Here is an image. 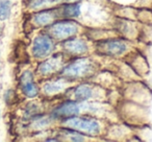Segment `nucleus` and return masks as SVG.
<instances>
[{
  "label": "nucleus",
  "mask_w": 152,
  "mask_h": 142,
  "mask_svg": "<svg viewBox=\"0 0 152 142\" xmlns=\"http://www.w3.org/2000/svg\"><path fill=\"white\" fill-rule=\"evenodd\" d=\"M108 90L93 81L75 83L66 91L64 98H71L80 102H108ZM61 97V98H63Z\"/></svg>",
  "instance_id": "7ed1b4c3"
},
{
  "label": "nucleus",
  "mask_w": 152,
  "mask_h": 142,
  "mask_svg": "<svg viewBox=\"0 0 152 142\" xmlns=\"http://www.w3.org/2000/svg\"><path fill=\"white\" fill-rule=\"evenodd\" d=\"M85 26L75 19H56L45 28V32L57 43H61L72 37L83 34Z\"/></svg>",
  "instance_id": "39448f33"
},
{
  "label": "nucleus",
  "mask_w": 152,
  "mask_h": 142,
  "mask_svg": "<svg viewBox=\"0 0 152 142\" xmlns=\"http://www.w3.org/2000/svg\"><path fill=\"white\" fill-rule=\"evenodd\" d=\"M56 19H58V18H57L56 12H55V7H53V9H47L34 12L32 14L31 21L36 27L46 28L47 26H49Z\"/></svg>",
  "instance_id": "f8f14e48"
},
{
  "label": "nucleus",
  "mask_w": 152,
  "mask_h": 142,
  "mask_svg": "<svg viewBox=\"0 0 152 142\" xmlns=\"http://www.w3.org/2000/svg\"><path fill=\"white\" fill-rule=\"evenodd\" d=\"M57 125L77 131L89 137L90 139L103 137L107 127L105 119L89 114H81L70 117L58 122Z\"/></svg>",
  "instance_id": "f03ea898"
},
{
  "label": "nucleus",
  "mask_w": 152,
  "mask_h": 142,
  "mask_svg": "<svg viewBox=\"0 0 152 142\" xmlns=\"http://www.w3.org/2000/svg\"><path fill=\"white\" fill-rule=\"evenodd\" d=\"M83 2L61 3L59 5L55 7L57 18L58 19L78 20L83 15Z\"/></svg>",
  "instance_id": "9b49d317"
},
{
  "label": "nucleus",
  "mask_w": 152,
  "mask_h": 142,
  "mask_svg": "<svg viewBox=\"0 0 152 142\" xmlns=\"http://www.w3.org/2000/svg\"><path fill=\"white\" fill-rule=\"evenodd\" d=\"M72 85H73L72 82L58 75H53V77H47L46 81L43 82L40 90L44 94V96L47 97L61 98Z\"/></svg>",
  "instance_id": "1a4fd4ad"
},
{
  "label": "nucleus",
  "mask_w": 152,
  "mask_h": 142,
  "mask_svg": "<svg viewBox=\"0 0 152 142\" xmlns=\"http://www.w3.org/2000/svg\"><path fill=\"white\" fill-rule=\"evenodd\" d=\"M133 50L131 40L121 36H114L93 42V52L110 59H123Z\"/></svg>",
  "instance_id": "20e7f679"
},
{
  "label": "nucleus",
  "mask_w": 152,
  "mask_h": 142,
  "mask_svg": "<svg viewBox=\"0 0 152 142\" xmlns=\"http://www.w3.org/2000/svg\"><path fill=\"white\" fill-rule=\"evenodd\" d=\"M83 0H61L63 3H75V2H83Z\"/></svg>",
  "instance_id": "dca6fc26"
},
{
  "label": "nucleus",
  "mask_w": 152,
  "mask_h": 142,
  "mask_svg": "<svg viewBox=\"0 0 152 142\" xmlns=\"http://www.w3.org/2000/svg\"><path fill=\"white\" fill-rule=\"evenodd\" d=\"M58 50V43L54 41L46 32H43L36 36L32 40L31 54L34 59L44 60L53 52Z\"/></svg>",
  "instance_id": "0eeeda50"
},
{
  "label": "nucleus",
  "mask_w": 152,
  "mask_h": 142,
  "mask_svg": "<svg viewBox=\"0 0 152 142\" xmlns=\"http://www.w3.org/2000/svg\"><path fill=\"white\" fill-rule=\"evenodd\" d=\"M99 70L100 64L92 54H89L68 59L56 75L75 84L83 81H90Z\"/></svg>",
  "instance_id": "f257e3e1"
},
{
  "label": "nucleus",
  "mask_w": 152,
  "mask_h": 142,
  "mask_svg": "<svg viewBox=\"0 0 152 142\" xmlns=\"http://www.w3.org/2000/svg\"><path fill=\"white\" fill-rule=\"evenodd\" d=\"M67 60V57L58 49L44 60H41L37 67V72L45 79L56 75Z\"/></svg>",
  "instance_id": "6e6552de"
},
{
  "label": "nucleus",
  "mask_w": 152,
  "mask_h": 142,
  "mask_svg": "<svg viewBox=\"0 0 152 142\" xmlns=\"http://www.w3.org/2000/svg\"><path fill=\"white\" fill-rule=\"evenodd\" d=\"M58 49L67 57V59L92 54L93 42L83 35L72 38L58 43Z\"/></svg>",
  "instance_id": "423d86ee"
},
{
  "label": "nucleus",
  "mask_w": 152,
  "mask_h": 142,
  "mask_svg": "<svg viewBox=\"0 0 152 142\" xmlns=\"http://www.w3.org/2000/svg\"><path fill=\"white\" fill-rule=\"evenodd\" d=\"M12 3L9 0H0V20L4 21L11 16Z\"/></svg>",
  "instance_id": "2eb2a0df"
},
{
  "label": "nucleus",
  "mask_w": 152,
  "mask_h": 142,
  "mask_svg": "<svg viewBox=\"0 0 152 142\" xmlns=\"http://www.w3.org/2000/svg\"><path fill=\"white\" fill-rule=\"evenodd\" d=\"M20 88L22 93L27 98H36L40 94V87L34 79V75L32 71L25 70L20 77Z\"/></svg>",
  "instance_id": "9d476101"
},
{
  "label": "nucleus",
  "mask_w": 152,
  "mask_h": 142,
  "mask_svg": "<svg viewBox=\"0 0 152 142\" xmlns=\"http://www.w3.org/2000/svg\"><path fill=\"white\" fill-rule=\"evenodd\" d=\"M61 139V141H71V142H85L90 139L83 134L79 133L74 129H68V127H59L57 125L56 129V135Z\"/></svg>",
  "instance_id": "ddd939ff"
},
{
  "label": "nucleus",
  "mask_w": 152,
  "mask_h": 142,
  "mask_svg": "<svg viewBox=\"0 0 152 142\" xmlns=\"http://www.w3.org/2000/svg\"><path fill=\"white\" fill-rule=\"evenodd\" d=\"M61 3H63L61 0H28L27 7L30 11L38 12L42 10L53 9Z\"/></svg>",
  "instance_id": "4468645a"
}]
</instances>
